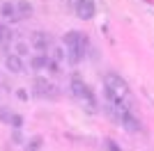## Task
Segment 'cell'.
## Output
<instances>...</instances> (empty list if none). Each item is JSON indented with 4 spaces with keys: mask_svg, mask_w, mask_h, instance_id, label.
Instances as JSON below:
<instances>
[{
    "mask_svg": "<svg viewBox=\"0 0 154 151\" xmlns=\"http://www.w3.org/2000/svg\"><path fill=\"white\" fill-rule=\"evenodd\" d=\"M64 46H67V60L71 64H78L85 55V48H88V39L85 34H81L78 30H69L64 34Z\"/></svg>",
    "mask_w": 154,
    "mask_h": 151,
    "instance_id": "obj_1",
    "label": "cell"
},
{
    "mask_svg": "<svg viewBox=\"0 0 154 151\" xmlns=\"http://www.w3.org/2000/svg\"><path fill=\"white\" fill-rule=\"evenodd\" d=\"M103 94H106V99L110 101V103H117V101H124L129 96V87L127 82H124V78L120 73H106L103 76Z\"/></svg>",
    "mask_w": 154,
    "mask_h": 151,
    "instance_id": "obj_2",
    "label": "cell"
},
{
    "mask_svg": "<svg viewBox=\"0 0 154 151\" xmlns=\"http://www.w3.org/2000/svg\"><path fill=\"white\" fill-rule=\"evenodd\" d=\"M74 9H76L78 19H83V21L94 19V12H97L94 0H76V2H74Z\"/></svg>",
    "mask_w": 154,
    "mask_h": 151,
    "instance_id": "obj_3",
    "label": "cell"
},
{
    "mask_svg": "<svg viewBox=\"0 0 154 151\" xmlns=\"http://www.w3.org/2000/svg\"><path fill=\"white\" fill-rule=\"evenodd\" d=\"M30 44H32V48H37L39 53H46V50L51 48V37H48L46 32H32Z\"/></svg>",
    "mask_w": 154,
    "mask_h": 151,
    "instance_id": "obj_4",
    "label": "cell"
},
{
    "mask_svg": "<svg viewBox=\"0 0 154 151\" xmlns=\"http://www.w3.org/2000/svg\"><path fill=\"white\" fill-rule=\"evenodd\" d=\"M5 67L9 69V73H23V60H21V55H16V53L7 55L5 57Z\"/></svg>",
    "mask_w": 154,
    "mask_h": 151,
    "instance_id": "obj_5",
    "label": "cell"
},
{
    "mask_svg": "<svg viewBox=\"0 0 154 151\" xmlns=\"http://www.w3.org/2000/svg\"><path fill=\"white\" fill-rule=\"evenodd\" d=\"M0 14H2V19L9 21V23H16L19 19V12H16V5H12V2H5V5L0 7Z\"/></svg>",
    "mask_w": 154,
    "mask_h": 151,
    "instance_id": "obj_6",
    "label": "cell"
},
{
    "mask_svg": "<svg viewBox=\"0 0 154 151\" xmlns=\"http://www.w3.org/2000/svg\"><path fill=\"white\" fill-rule=\"evenodd\" d=\"M35 89L39 92V96H55V94H53L55 87H53L51 82H46L44 78H37V80H35Z\"/></svg>",
    "mask_w": 154,
    "mask_h": 151,
    "instance_id": "obj_7",
    "label": "cell"
},
{
    "mask_svg": "<svg viewBox=\"0 0 154 151\" xmlns=\"http://www.w3.org/2000/svg\"><path fill=\"white\" fill-rule=\"evenodd\" d=\"M120 124H122L124 128H127V131H131V133H136V131H138V128H140V124H138V119H136V117H134V114H131V112H129V110H127V112L122 114V119H120Z\"/></svg>",
    "mask_w": 154,
    "mask_h": 151,
    "instance_id": "obj_8",
    "label": "cell"
},
{
    "mask_svg": "<svg viewBox=\"0 0 154 151\" xmlns=\"http://www.w3.org/2000/svg\"><path fill=\"white\" fill-rule=\"evenodd\" d=\"M85 89H88V85L83 82V78H81L78 73H74V76H71V92H74V96L81 99V94H83Z\"/></svg>",
    "mask_w": 154,
    "mask_h": 151,
    "instance_id": "obj_9",
    "label": "cell"
},
{
    "mask_svg": "<svg viewBox=\"0 0 154 151\" xmlns=\"http://www.w3.org/2000/svg\"><path fill=\"white\" fill-rule=\"evenodd\" d=\"M48 64H51V57H48V55H35V57L30 60V67H32L35 71H39V69H46Z\"/></svg>",
    "mask_w": 154,
    "mask_h": 151,
    "instance_id": "obj_10",
    "label": "cell"
},
{
    "mask_svg": "<svg viewBox=\"0 0 154 151\" xmlns=\"http://www.w3.org/2000/svg\"><path fill=\"white\" fill-rule=\"evenodd\" d=\"M16 12H19V19H28L32 14V5L28 0H19V2H16Z\"/></svg>",
    "mask_w": 154,
    "mask_h": 151,
    "instance_id": "obj_11",
    "label": "cell"
},
{
    "mask_svg": "<svg viewBox=\"0 0 154 151\" xmlns=\"http://www.w3.org/2000/svg\"><path fill=\"white\" fill-rule=\"evenodd\" d=\"M12 110H9V108H0V121H2V124H12Z\"/></svg>",
    "mask_w": 154,
    "mask_h": 151,
    "instance_id": "obj_12",
    "label": "cell"
},
{
    "mask_svg": "<svg viewBox=\"0 0 154 151\" xmlns=\"http://www.w3.org/2000/svg\"><path fill=\"white\" fill-rule=\"evenodd\" d=\"M9 39H12V32H9L5 25L0 23V44H2V41H9Z\"/></svg>",
    "mask_w": 154,
    "mask_h": 151,
    "instance_id": "obj_13",
    "label": "cell"
},
{
    "mask_svg": "<svg viewBox=\"0 0 154 151\" xmlns=\"http://www.w3.org/2000/svg\"><path fill=\"white\" fill-rule=\"evenodd\" d=\"M26 53H28V44H26V41H19V44H16V55L23 57Z\"/></svg>",
    "mask_w": 154,
    "mask_h": 151,
    "instance_id": "obj_14",
    "label": "cell"
},
{
    "mask_svg": "<svg viewBox=\"0 0 154 151\" xmlns=\"http://www.w3.org/2000/svg\"><path fill=\"white\" fill-rule=\"evenodd\" d=\"M39 144H42V138H35L30 144H28V151H37V149H39Z\"/></svg>",
    "mask_w": 154,
    "mask_h": 151,
    "instance_id": "obj_15",
    "label": "cell"
},
{
    "mask_svg": "<svg viewBox=\"0 0 154 151\" xmlns=\"http://www.w3.org/2000/svg\"><path fill=\"white\" fill-rule=\"evenodd\" d=\"M12 126H14V128H21V126H23V119H21L19 114H14V117H12Z\"/></svg>",
    "mask_w": 154,
    "mask_h": 151,
    "instance_id": "obj_16",
    "label": "cell"
},
{
    "mask_svg": "<svg viewBox=\"0 0 154 151\" xmlns=\"http://www.w3.org/2000/svg\"><path fill=\"white\" fill-rule=\"evenodd\" d=\"M106 147H108V151H122L115 142H113V140H106Z\"/></svg>",
    "mask_w": 154,
    "mask_h": 151,
    "instance_id": "obj_17",
    "label": "cell"
},
{
    "mask_svg": "<svg viewBox=\"0 0 154 151\" xmlns=\"http://www.w3.org/2000/svg\"><path fill=\"white\" fill-rule=\"evenodd\" d=\"M16 96L21 101H28V89H16Z\"/></svg>",
    "mask_w": 154,
    "mask_h": 151,
    "instance_id": "obj_18",
    "label": "cell"
},
{
    "mask_svg": "<svg viewBox=\"0 0 154 151\" xmlns=\"http://www.w3.org/2000/svg\"><path fill=\"white\" fill-rule=\"evenodd\" d=\"M53 60H64V53L60 48H55V50H53Z\"/></svg>",
    "mask_w": 154,
    "mask_h": 151,
    "instance_id": "obj_19",
    "label": "cell"
},
{
    "mask_svg": "<svg viewBox=\"0 0 154 151\" xmlns=\"http://www.w3.org/2000/svg\"><path fill=\"white\" fill-rule=\"evenodd\" d=\"M67 2H71V5H74V2H76V0H67Z\"/></svg>",
    "mask_w": 154,
    "mask_h": 151,
    "instance_id": "obj_20",
    "label": "cell"
}]
</instances>
